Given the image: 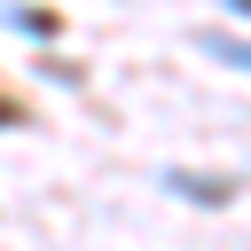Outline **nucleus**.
<instances>
[{"label": "nucleus", "mask_w": 251, "mask_h": 251, "mask_svg": "<svg viewBox=\"0 0 251 251\" xmlns=\"http://www.w3.org/2000/svg\"><path fill=\"white\" fill-rule=\"evenodd\" d=\"M180 196H196V204H227V180H204V173H165Z\"/></svg>", "instance_id": "f257e3e1"}, {"label": "nucleus", "mask_w": 251, "mask_h": 251, "mask_svg": "<svg viewBox=\"0 0 251 251\" xmlns=\"http://www.w3.org/2000/svg\"><path fill=\"white\" fill-rule=\"evenodd\" d=\"M204 47H212V55H227L235 71H251V47H243V39H227V31H204Z\"/></svg>", "instance_id": "f03ea898"}]
</instances>
